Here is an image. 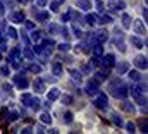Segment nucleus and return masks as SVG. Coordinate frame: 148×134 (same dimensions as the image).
Segmentation results:
<instances>
[]
</instances>
